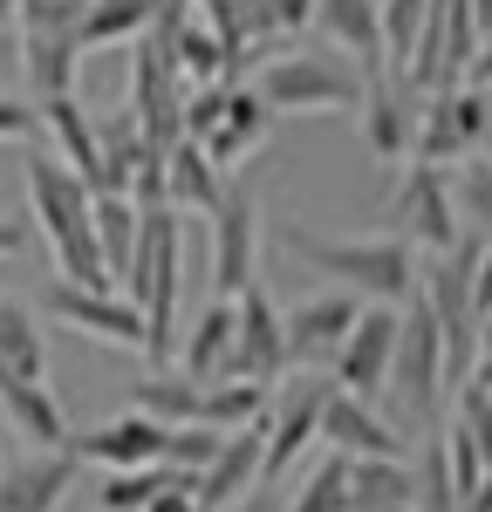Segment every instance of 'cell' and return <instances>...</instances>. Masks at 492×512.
Segmentation results:
<instances>
[{
	"label": "cell",
	"instance_id": "43",
	"mask_svg": "<svg viewBox=\"0 0 492 512\" xmlns=\"http://www.w3.org/2000/svg\"><path fill=\"white\" fill-rule=\"evenodd\" d=\"M465 82H472V89H492V28H486V41H479V62L465 69Z\"/></svg>",
	"mask_w": 492,
	"mask_h": 512
},
{
	"label": "cell",
	"instance_id": "22",
	"mask_svg": "<svg viewBox=\"0 0 492 512\" xmlns=\"http://www.w3.org/2000/svg\"><path fill=\"white\" fill-rule=\"evenodd\" d=\"M41 137H48V151L82 171L89 178V192H96V171H103V144H96V117L82 110L76 96H48L41 103Z\"/></svg>",
	"mask_w": 492,
	"mask_h": 512
},
{
	"label": "cell",
	"instance_id": "33",
	"mask_svg": "<svg viewBox=\"0 0 492 512\" xmlns=\"http://www.w3.org/2000/svg\"><path fill=\"white\" fill-rule=\"evenodd\" d=\"M349 465H356V458L328 451L322 465L301 478V492L287 499V512H356V506H349Z\"/></svg>",
	"mask_w": 492,
	"mask_h": 512
},
{
	"label": "cell",
	"instance_id": "45",
	"mask_svg": "<svg viewBox=\"0 0 492 512\" xmlns=\"http://www.w3.org/2000/svg\"><path fill=\"white\" fill-rule=\"evenodd\" d=\"M0 62H21V35L14 28H0Z\"/></svg>",
	"mask_w": 492,
	"mask_h": 512
},
{
	"label": "cell",
	"instance_id": "10",
	"mask_svg": "<svg viewBox=\"0 0 492 512\" xmlns=\"http://www.w3.org/2000/svg\"><path fill=\"white\" fill-rule=\"evenodd\" d=\"M397 328H404V308L390 301H363V315L349 328V342L335 349V390L363 396V403H383L390 396V362H397Z\"/></svg>",
	"mask_w": 492,
	"mask_h": 512
},
{
	"label": "cell",
	"instance_id": "32",
	"mask_svg": "<svg viewBox=\"0 0 492 512\" xmlns=\"http://www.w3.org/2000/svg\"><path fill=\"white\" fill-rule=\"evenodd\" d=\"M417 512H465L458 485H451L445 431H424V444H417Z\"/></svg>",
	"mask_w": 492,
	"mask_h": 512
},
{
	"label": "cell",
	"instance_id": "21",
	"mask_svg": "<svg viewBox=\"0 0 492 512\" xmlns=\"http://www.w3.org/2000/svg\"><path fill=\"white\" fill-rule=\"evenodd\" d=\"M0 417L7 431L28 437L35 451H69V417L48 383H21V376H0Z\"/></svg>",
	"mask_w": 492,
	"mask_h": 512
},
{
	"label": "cell",
	"instance_id": "1",
	"mask_svg": "<svg viewBox=\"0 0 492 512\" xmlns=\"http://www.w3.org/2000/svg\"><path fill=\"white\" fill-rule=\"evenodd\" d=\"M281 246L294 260H308L315 274H328L335 287H349V294H363V301H390V308H404L417 301V246L410 239H322L308 233V226H281Z\"/></svg>",
	"mask_w": 492,
	"mask_h": 512
},
{
	"label": "cell",
	"instance_id": "37",
	"mask_svg": "<svg viewBox=\"0 0 492 512\" xmlns=\"http://www.w3.org/2000/svg\"><path fill=\"white\" fill-rule=\"evenodd\" d=\"M82 14H89V0H21V35H76L82 41Z\"/></svg>",
	"mask_w": 492,
	"mask_h": 512
},
{
	"label": "cell",
	"instance_id": "8",
	"mask_svg": "<svg viewBox=\"0 0 492 512\" xmlns=\"http://www.w3.org/2000/svg\"><path fill=\"white\" fill-rule=\"evenodd\" d=\"M390 226H397V239L424 246V253H451L465 239L458 198H451V171H438V164H404L397 198H390Z\"/></svg>",
	"mask_w": 492,
	"mask_h": 512
},
{
	"label": "cell",
	"instance_id": "36",
	"mask_svg": "<svg viewBox=\"0 0 492 512\" xmlns=\"http://www.w3.org/2000/svg\"><path fill=\"white\" fill-rule=\"evenodd\" d=\"M219 444H226V431H212V424H178V431H164V465L199 478L205 465L219 458Z\"/></svg>",
	"mask_w": 492,
	"mask_h": 512
},
{
	"label": "cell",
	"instance_id": "25",
	"mask_svg": "<svg viewBox=\"0 0 492 512\" xmlns=\"http://www.w3.org/2000/svg\"><path fill=\"white\" fill-rule=\"evenodd\" d=\"M89 226H96V246H103V267H110V280L123 287L130 260H137V233H144V212H137V198L96 192V212H89Z\"/></svg>",
	"mask_w": 492,
	"mask_h": 512
},
{
	"label": "cell",
	"instance_id": "46",
	"mask_svg": "<svg viewBox=\"0 0 492 512\" xmlns=\"http://www.w3.org/2000/svg\"><path fill=\"white\" fill-rule=\"evenodd\" d=\"M21 21V0H0V28H14Z\"/></svg>",
	"mask_w": 492,
	"mask_h": 512
},
{
	"label": "cell",
	"instance_id": "47",
	"mask_svg": "<svg viewBox=\"0 0 492 512\" xmlns=\"http://www.w3.org/2000/svg\"><path fill=\"white\" fill-rule=\"evenodd\" d=\"M472 7H479V28H492V0H472Z\"/></svg>",
	"mask_w": 492,
	"mask_h": 512
},
{
	"label": "cell",
	"instance_id": "27",
	"mask_svg": "<svg viewBox=\"0 0 492 512\" xmlns=\"http://www.w3.org/2000/svg\"><path fill=\"white\" fill-rule=\"evenodd\" d=\"M0 376L48 383V349H41V321L21 301H0Z\"/></svg>",
	"mask_w": 492,
	"mask_h": 512
},
{
	"label": "cell",
	"instance_id": "3",
	"mask_svg": "<svg viewBox=\"0 0 492 512\" xmlns=\"http://www.w3.org/2000/svg\"><path fill=\"white\" fill-rule=\"evenodd\" d=\"M253 89L267 96V110L274 117H328V110H363V62L356 55H342L335 41L328 48H294L281 62H267Z\"/></svg>",
	"mask_w": 492,
	"mask_h": 512
},
{
	"label": "cell",
	"instance_id": "49",
	"mask_svg": "<svg viewBox=\"0 0 492 512\" xmlns=\"http://www.w3.org/2000/svg\"><path fill=\"white\" fill-rule=\"evenodd\" d=\"M486 158H492V137H486Z\"/></svg>",
	"mask_w": 492,
	"mask_h": 512
},
{
	"label": "cell",
	"instance_id": "39",
	"mask_svg": "<svg viewBox=\"0 0 492 512\" xmlns=\"http://www.w3.org/2000/svg\"><path fill=\"white\" fill-rule=\"evenodd\" d=\"M35 246V226L21 219V212H0V260H14V253H28Z\"/></svg>",
	"mask_w": 492,
	"mask_h": 512
},
{
	"label": "cell",
	"instance_id": "18",
	"mask_svg": "<svg viewBox=\"0 0 492 512\" xmlns=\"http://www.w3.org/2000/svg\"><path fill=\"white\" fill-rule=\"evenodd\" d=\"M82 458L76 451H35L21 465L0 472V512H55L69 492H76Z\"/></svg>",
	"mask_w": 492,
	"mask_h": 512
},
{
	"label": "cell",
	"instance_id": "9",
	"mask_svg": "<svg viewBox=\"0 0 492 512\" xmlns=\"http://www.w3.org/2000/svg\"><path fill=\"white\" fill-rule=\"evenodd\" d=\"M205 219H212V294L233 301L260 274V192H253V178H226V198Z\"/></svg>",
	"mask_w": 492,
	"mask_h": 512
},
{
	"label": "cell",
	"instance_id": "35",
	"mask_svg": "<svg viewBox=\"0 0 492 512\" xmlns=\"http://www.w3.org/2000/svg\"><path fill=\"white\" fill-rule=\"evenodd\" d=\"M424 21H431V0H383V55H390V69H410V55L424 41Z\"/></svg>",
	"mask_w": 492,
	"mask_h": 512
},
{
	"label": "cell",
	"instance_id": "19",
	"mask_svg": "<svg viewBox=\"0 0 492 512\" xmlns=\"http://www.w3.org/2000/svg\"><path fill=\"white\" fill-rule=\"evenodd\" d=\"M233 328H240V315H233V301L226 294H212L199 308V321L185 328V342H178V369L192 376V383H226L233 376Z\"/></svg>",
	"mask_w": 492,
	"mask_h": 512
},
{
	"label": "cell",
	"instance_id": "20",
	"mask_svg": "<svg viewBox=\"0 0 492 512\" xmlns=\"http://www.w3.org/2000/svg\"><path fill=\"white\" fill-rule=\"evenodd\" d=\"M315 28L342 55H356L363 76L390 69V55H383V0H315Z\"/></svg>",
	"mask_w": 492,
	"mask_h": 512
},
{
	"label": "cell",
	"instance_id": "28",
	"mask_svg": "<svg viewBox=\"0 0 492 512\" xmlns=\"http://www.w3.org/2000/svg\"><path fill=\"white\" fill-rule=\"evenodd\" d=\"M199 403H205V383H192L185 369H151L144 383H137V410L144 417H158L164 431H178V424H199Z\"/></svg>",
	"mask_w": 492,
	"mask_h": 512
},
{
	"label": "cell",
	"instance_id": "42",
	"mask_svg": "<svg viewBox=\"0 0 492 512\" xmlns=\"http://www.w3.org/2000/svg\"><path fill=\"white\" fill-rule=\"evenodd\" d=\"M472 301H479V315H492V246L479 253V274H472Z\"/></svg>",
	"mask_w": 492,
	"mask_h": 512
},
{
	"label": "cell",
	"instance_id": "13",
	"mask_svg": "<svg viewBox=\"0 0 492 512\" xmlns=\"http://www.w3.org/2000/svg\"><path fill=\"white\" fill-rule=\"evenodd\" d=\"M233 315H240V328H233V376L274 390V383L287 376V321H281V308H274L267 287L253 280V287L233 294Z\"/></svg>",
	"mask_w": 492,
	"mask_h": 512
},
{
	"label": "cell",
	"instance_id": "11",
	"mask_svg": "<svg viewBox=\"0 0 492 512\" xmlns=\"http://www.w3.org/2000/svg\"><path fill=\"white\" fill-rule=\"evenodd\" d=\"M363 144L376 164H410V144H417V117H424V89L404 76V69H376L363 89Z\"/></svg>",
	"mask_w": 492,
	"mask_h": 512
},
{
	"label": "cell",
	"instance_id": "48",
	"mask_svg": "<svg viewBox=\"0 0 492 512\" xmlns=\"http://www.w3.org/2000/svg\"><path fill=\"white\" fill-rule=\"evenodd\" d=\"M479 342H486V362H492V315H486V335H479Z\"/></svg>",
	"mask_w": 492,
	"mask_h": 512
},
{
	"label": "cell",
	"instance_id": "38",
	"mask_svg": "<svg viewBox=\"0 0 492 512\" xmlns=\"http://www.w3.org/2000/svg\"><path fill=\"white\" fill-rule=\"evenodd\" d=\"M28 137H41V110L0 96V144H28Z\"/></svg>",
	"mask_w": 492,
	"mask_h": 512
},
{
	"label": "cell",
	"instance_id": "24",
	"mask_svg": "<svg viewBox=\"0 0 492 512\" xmlns=\"http://www.w3.org/2000/svg\"><path fill=\"white\" fill-rule=\"evenodd\" d=\"M356 512H417V465L410 458H356L349 465Z\"/></svg>",
	"mask_w": 492,
	"mask_h": 512
},
{
	"label": "cell",
	"instance_id": "41",
	"mask_svg": "<svg viewBox=\"0 0 492 512\" xmlns=\"http://www.w3.org/2000/svg\"><path fill=\"white\" fill-rule=\"evenodd\" d=\"M144 512H205V506H199V492H192V478H178V485H164Z\"/></svg>",
	"mask_w": 492,
	"mask_h": 512
},
{
	"label": "cell",
	"instance_id": "16",
	"mask_svg": "<svg viewBox=\"0 0 492 512\" xmlns=\"http://www.w3.org/2000/svg\"><path fill=\"white\" fill-rule=\"evenodd\" d=\"M260 465H267V424H246V431H226V444H219V458L199 472V506L205 512H226L240 506L246 492L260 485Z\"/></svg>",
	"mask_w": 492,
	"mask_h": 512
},
{
	"label": "cell",
	"instance_id": "15",
	"mask_svg": "<svg viewBox=\"0 0 492 512\" xmlns=\"http://www.w3.org/2000/svg\"><path fill=\"white\" fill-rule=\"evenodd\" d=\"M69 451L82 465H103V472H130V465H164V424L130 410L117 424H96V431H69Z\"/></svg>",
	"mask_w": 492,
	"mask_h": 512
},
{
	"label": "cell",
	"instance_id": "4",
	"mask_svg": "<svg viewBox=\"0 0 492 512\" xmlns=\"http://www.w3.org/2000/svg\"><path fill=\"white\" fill-rule=\"evenodd\" d=\"M438 396H445V328L431 315V301L417 294L404 301V328H397V362H390V396L417 431H438Z\"/></svg>",
	"mask_w": 492,
	"mask_h": 512
},
{
	"label": "cell",
	"instance_id": "29",
	"mask_svg": "<svg viewBox=\"0 0 492 512\" xmlns=\"http://www.w3.org/2000/svg\"><path fill=\"white\" fill-rule=\"evenodd\" d=\"M267 410H274V390L267 383L226 376V383H205L199 424H212V431H246V424H267Z\"/></svg>",
	"mask_w": 492,
	"mask_h": 512
},
{
	"label": "cell",
	"instance_id": "17",
	"mask_svg": "<svg viewBox=\"0 0 492 512\" xmlns=\"http://www.w3.org/2000/svg\"><path fill=\"white\" fill-rule=\"evenodd\" d=\"M267 130H274V110H267V96L253 89V82H226V110H219V123L205 130V158L219 164V171H233V164H246L260 144H267Z\"/></svg>",
	"mask_w": 492,
	"mask_h": 512
},
{
	"label": "cell",
	"instance_id": "30",
	"mask_svg": "<svg viewBox=\"0 0 492 512\" xmlns=\"http://www.w3.org/2000/svg\"><path fill=\"white\" fill-rule=\"evenodd\" d=\"M164 0H89L82 14V48H117V41H144Z\"/></svg>",
	"mask_w": 492,
	"mask_h": 512
},
{
	"label": "cell",
	"instance_id": "23",
	"mask_svg": "<svg viewBox=\"0 0 492 512\" xmlns=\"http://www.w3.org/2000/svg\"><path fill=\"white\" fill-rule=\"evenodd\" d=\"M164 192H171V212H212L226 198V171L205 158V144L178 137L164 151Z\"/></svg>",
	"mask_w": 492,
	"mask_h": 512
},
{
	"label": "cell",
	"instance_id": "34",
	"mask_svg": "<svg viewBox=\"0 0 492 512\" xmlns=\"http://www.w3.org/2000/svg\"><path fill=\"white\" fill-rule=\"evenodd\" d=\"M451 198H458V219L465 233H479L492 246V158H465L458 178H451Z\"/></svg>",
	"mask_w": 492,
	"mask_h": 512
},
{
	"label": "cell",
	"instance_id": "26",
	"mask_svg": "<svg viewBox=\"0 0 492 512\" xmlns=\"http://www.w3.org/2000/svg\"><path fill=\"white\" fill-rule=\"evenodd\" d=\"M76 62H82L76 35H21V69H28V89L41 103L48 96H76Z\"/></svg>",
	"mask_w": 492,
	"mask_h": 512
},
{
	"label": "cell",
	"instance_id": "31",
	"mask_svg": "<svg viewBox=\"0 0 492 512\" xmlns=\"http://www.w3.org/2000/svg\"><path fill=\"white\" fill-rule=\"evenodd\" d=\"M185 472H171V465H130V472H103L96 478V506L103 512H144L158 499L164 485H178ZM199 485V478H192Z\"/></svg>",
	"mask_w": 492,
	"mask_h": 512
},
{
	"label": "cell",
	"instance_id": "40",
	"mask_svg": "<svg viewBox=\"0 0 492 512\" xmlns=\"http://www.w3.org/2000/svg\"><path fill=\"white\" fill-rule=\"evenodd\" d=\"M267 7H274L281 35H301V28H315V0H267Z\"/></svg>",
	"mask_w": 492,
	"mask_h": 512
},
{
	"label": "cell",
	"instance_id": "2",
	"mask_svg": "<svg viewBox=\"0 0 492 512\" xmlns=\"http://www.w3.org/2000/svg\"><path fill=\"white\" fill-rule=\"evenodd\" d=\"M178 287H185V212H144V233H137V260H130V274H123V294L137 301V315L151 328V369H164L171 355H178Z\"/></svg>",
	"mask_w": 492,
	"mask_h": 512
},
{
	"label": "cell",
	"instance_id": "5",
	"mask_svg": "<svg viewBox=\"0 0 492 512\" xmlns=\"http://www.w3.org/2000/svg\"><path fill=\"white\" fill-rule=\"evenodd\" d=\"M335 396V376L322 369H287L274 383V410H267V465H260V485H281L294 472V458L322 437V410Z\"/></svg>",
	"mask_w": 492,
	"mask_h": 512
},
{
	"label": "cell",
	"instance_id": "7",
	"mask_svg": "<svg viewBox=\"0 0 492 512\" xmlns=\"http://www.w3.org/2000/svg\"><path fill=\"white\" fill-rule=\"evenodd\" d=\"M41 315L76 328V335H96V342H110V349H144V342H151V328H144L137 301H130L123 287H76V280L55 274L41 287Z\"/></svg>",
	"mask_w": 492,
	"mask_h": 512
},
{
	"label": "cell",
	"instance_id": "50",
	"mask_svg": "<svg viewBox=\"0 0 492 512\" xmlns=\"http://www.w3.org/2000/svg\"><path fill=\"white\" fill-rule=\"evenodd\" d=\"M0 472H7V458H0Z\"/></svg>",
	"mask_w": 492,
	"mask_h": 512
},
{
	"label": "cell",
	"instance_id": "12",
	"mask_svg": "<svg viewBox=\"0 0 492 512\" xmlns=\"http://www.w3.org/2000/svg\"><path fill=\"white\" fill-rule=\"evenodd\" d=\"M363 315V294L349 287H328V294H308L287 308V369H335V349L349 342V328Z\"/></svg>",
	"mask_w": 492,
	"mask_h": 512
},
{
	"label": "cell",
	"instance_id": "44",
	"mask_svg": "<svg viewBox=\"0 0 492 512\" xmlns=\"http://www.w3.org/2000/svg\"><path fill=\"white\" fill-rule=\"evenodd\" d=\"M465 512H492V465H486V478H479V492L465 499Z\"/></svg>",
	"mask_w": 492,
	"mask_h": 512
},
{
	"label": "cell",
	"instance_id": "14",
	"mask_svg": "<svg viewBox=\"0 0 492 512\" xmlns=\"http://www.w3.org/2000/svg\"><path fill=\"white\" fill-rule=\"evenodd\" d=\"M322 444H328V451H342V458H410L404 437H397V424H390L376 403H363V396H349V390L328 396Z\"/></svg>",
	"mask_w": 492,
	"mask_h": 512
},
{
	"label": "cell",
	"instance_id": "6",
	"mask_svg": "<svg viewBox=\"0 0 492 512\" xmlns=\"http://www.w3.org/2000/svg\"><path fill=\"white\" fill-rule=\"evenodd\" d=\"M492 137V96L486 89H472V82H458V89H438V96H424V117H417V144H410V164H465L472 151H486Z\"/></svg>",
	"mask_w": 492,
	"mask_h": 512
}]
</instances>
